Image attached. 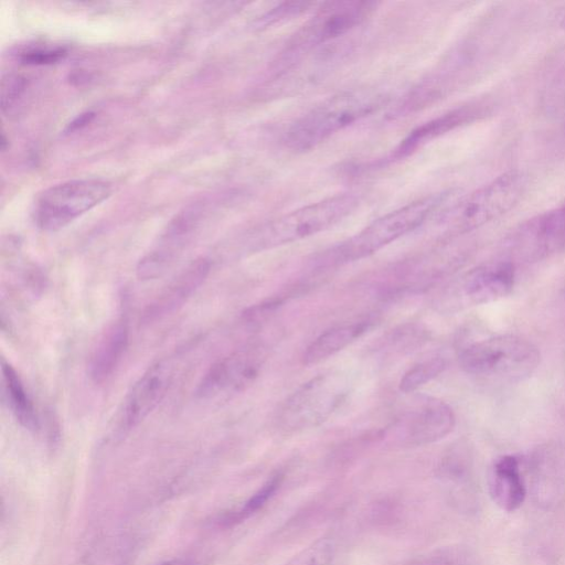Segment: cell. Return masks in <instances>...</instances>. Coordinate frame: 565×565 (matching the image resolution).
<instances>
[{"label":"cell","mask_w":565,"mask_h":565,"mask_svg":"<svg viewBox=\"0 0 565 565\" xmlns=\"http://www.w3.org/2000/svg\"><path fill=\"white\" fill-rule=\"evenodd\" d=\"M384 99L382 94L371 88L339 93L297 119L287 130L284 143L296 152L308 151L375 111Z\"/></svg>","instance_id":"1"},{"label":"cell","mask_w":565,"mask_h":565,"mask_svg":"<svg viewBox=\"0 0 565 565\" xmlns=\"http://www.w3.org/2000/svg\"><path fill=\"white\" fill-rule=\"evenodd\" d=\"M446 194H433L374 220L359 233L326 250L319 267H333L369 257L397 238L420 226L446 200Z\"/></svg>","instance_id":"2"},{"label":"cell","mask_w":565,"mask_h":565,"mask_svg":"<svg viewBox=\"0 0 565 565\" xmlns=\"http://www.w3.org/2000/svg\"><path fill=\"white\" fill-rule=\"evenodd\" d=\"M540 359V351L531 341L514 334L472 342L458 354L466 373L491 383L521 382L534 373Z\"/></svg>","instance_id":"3"},{"label":"cell","mask_w":565,"mask_h":565,"mask_svg":"<svg viewBox=\"0 0 565 565\" xmlns=\"http://www.w3.org/2000/svg\"><path fill=\"white\" fill-rule=\"evenodd\" d=\"M359 202L356 194L342 193L282 214L255 230L249 246L263 250L315 235L347 217Z\"/></svg>","instance_id":"4"},{"label":"cell","mask_w":565,"mask_h":565,"mask_svg":"<svg viewBox=\"0 0 565 565\" xmlns=\"http://www.w3.org/2000/svg\"><path fill=\"white\" fill-rule=\"evenodd\" d=\"M524 175L508 171L444 211L439 224L449 234L477 230L510 211L522 198Z\"/></svg>","instance_id":"5"},{"label":"cell","mask_w":565,"mask_h":565,"mask_svg":"<svg viewBox=\"0 0 565 565\" xmlns=\"http://www.w3.org/2000/svg\"><path fill=\"white\" fill-rule=\"evenodd\" d=\"M347 379L340 373L319 374L299 386L284 403L278 424L286 430H299L326 422L344 402Z\"/></svg>","instance_id":"6"},{"label":"cell","mask_w":565,"mask_h":565,"mask_svg":"<svg viewBox=\"0 0 565 565\" xmlns=\"http://www.w3.org/2000/svg\"><path fill=\"white\" fill-rule=\"evenodd\" d=\"M111 191V184L99 179H81L55 184L43 191L36 200V225L43 231H58L102 203Z\"/></svg>","instance_id":"7"},{"label":"cell","mask_w":565,"mask_h":565,"mask_svg":"<svg viewBox=\"0 0 565 565\" xmlns=\"http://www.w3.org/2000/svg\"><path fill=\"white\" fill-rule=\"evenodd\" d=\"M456 424L451 407L431 396L416 397L382 431L380 437L401 447H418L448 436Z\"/></svg>","instance_id":"8"},{"label":"cell","mask_w":565,"mask_h":565,"mask_svg":"<svg viewBox=\"0 0 565 565\" xmlns=\"http://www.w3.org/2000/svg\"><path fill=\"white\" fill-rule=\"evenodd\" d=\"M515 282V267L510 260H495L475 267L450 281L436 306L443 311L490 303L508 296Z\"/></svg>","instance_id":"9"},{"label":"cell","mask_w":565,"mask_h":565,"mask_svg":"<svg viewBox=\"0 0 565 565\" xmlns=\"http://www.w3.org/2000/svg\"><path fill=\"white\" fill-rule=\"evenodd\" d=\"M511 263H536L565 248V203L543 212L515 228L505 239Z\"/></svg>","instance_id":"10"},{"label":"cell","mask_w":565,"mask_h":565,"mask_svg":"<svg viewBox=\"0 0 565 565\" xmlns=\"http://www.w3.org/2000/svg\"><path fill=\"white\" fill-rule=\"evenodd\" d=\"M370 1H332L321 9L294 35L286 54L292 56L303 50L338 38L367 18L375 8Z\"/></svg>","instance_id":"11"},{"label":"cell","mask_w":565,"mask_h":565,"mask_svg":"<svg viewBox=\"0 0 565 565\" xmlns=\"http://www.w3.org/2000/svg\"><path fill=\"white\" fill-rule=\"evenodd\" d=\"M265 356L264 349L254 344L220 359L203 375L196 395L214 399L243 391L257 377Z\"/></svg>","instance_id":"12"},{"label":"cell","mask_w":565,"mask_h":565,"mask_svg":"<svg viewBox=\"0 0 565 565\" xmlns=\"http://www.w3.org/2000/svg\"><path fill=\"white\" fill-rule=\"evenodd\" d=\"M173 379V365L168 360L152 364L132 385L121 411V427L140 424L162 401Z\"/></svg>","instance_id":"13"},{"label":"cell","mask_w":565,"mask_h":565,"mask_svg":"<svg viewBox=\"0 0 565 565\" xmlns=\"http://www.w3.org/2000/svg\"><path fill=\"white\" fill-rule=\"evenodd\" d=\"M200 210L186 209L179 213L167 226L159 244L142 257L136 268L141 280L162 276L173 264L199 222Z\"/></svg>","instance_id":"14"},{"label":"cell","mask_w":565,"mask_h":565,"mask_svg":"<svg viewBox=\"0 0 565 565\" xmlns=\"http://www.w3.org/2000/svg\"><path fill=\"white\" fill-rule=\"evenodd\" d=\"M210 267V262L203 257L190 263L146 307L140 321L150 324L177 311L205 281Z\"/></svg>","instance_id":"15"},{"label":"cell","mask_w":565,"mask_h":565,"mask_svg":"<svg viewBox=\"0 0 565 565\" xmlns=\"http://www.w3.org/2000/svg\"><path fill=\"white\" fill-rule=\"evenodd\" d=\"M488 487L492 501L500 509L507 512L518 510L526 497L519 459L512 455L498 458L490 470Z\"/></svg>","instance_id":"16"},{"label":"cell","mask_w":565,"mask_h":565,"mask_svg":"<svg viewBox=\"0 0 565 565\" xmlns=\"http://www.w3.org/2000/svg\"><path fill=\"white\" fill-rule=\"evenodd\" d=\"M129 341V328L120 318L103 333L89 359L88 373L96 383L107 380L121 361Z\"/></svg>","instance_id":"17"},{"label":"cell","mask_w":565,"mask_h":565,"mask_svg":"<svg viewBox=\"0 0 565 565\" xmlns=\"http://www.w3.org/2000/svg\"><path fill=\"white\" fill-rule=\"evenodd\" d=\"M371 323V320H362L326 330L307 347L302 363L312 365L332 356L364 334Z\"/></svg>","instance_id":"18"},{"label":"cell","mask_w":565,"mask_h":565,"mask_svg":"<svg viewBox=\"0 0 565 565\" xmlns=\"http://www.w3.org/2000/svg\"><path fill=\"white\" fill-rule=\"evenodd\" d=\"M479 114L478 108L467 106L431 119L414 129L397 147L395 156L408 154L425 142L471 121Z\"/></svg>","instance_id":"19"},{"label":"cell","mask_w":565,"mask_h":565,"mask_svg":"<svg viewBox=\"0 0 565 565\" xmlns=\"http://www.w3.org/2000/svg\"><path fill=\"white\" fill-rule=\"evenodd\" d=\"M1 372L9 408L21 426L29 430H35L39 427L36 411L19 374L3 360Z\"/></svg>","instance_id":"20"},{"label":"cell","mask_w":565,"mask_h":565,"mask_svg":"<svg viewBox=\"0 0 565 565\" xmlns=\"http://www.w3.org/2000/svg\"><path fill=\"white\" fill-rule=\"evenodd\" d=\"M284 480L281 472L274 473L238 509L227 513L222 522L225 525L237 524L262 510L275 495Z\"/></svg>","instance_id":"21"},{"label":"cell","mask_w":565,"mask_h":565,"mask_svg":"<svg viewBox=\"0 0 565 565\" xmlns=\"http://www.w3.org/2000/svg\"><path fill=\"white\" fill-rule=\"evenodd\" d=\"M402 565H475L472 552L462 545L439 547Z\"/></svg>","instance_id":"22"},{"label":"cell","mask_w":565,"mask_h":565,"mask_svg":"<svg viewBox=\"0 0 565 565\" xmlns=\"http://www.w3.org/2000/svg\"><path fill=\"white\" fill-rule=\"evenodd\" d=\"M446 369V361L440 356H433L415 364L401 379L398 388L403 393H412L430 382Z\"/></svg>","instance_id":"23"},{"label":"cell","mask_w":565,"mask_h":565,"mask_svg":"<svg viewBox=\"0 0 565 565\" xmlns=\"http://www.w3.org/2000/svg\"><path fill=\"white\" fill-rule=\"evenodd\" d=\"M439 478L445 484L456 489L455 492H463L462 489L469 484L468 460L459 449L448 452L438 468Z\"/></svg>","instance_id":"24"},{"label":"cell","mask_w":565,"mask_h":565,"mask_svg":"<svg viewBox=\"0 0 565 565\" xmlns=\"http://www.w3.org/2000/svg\"><path fill=\"white\" fill-rule=\"evenodd\" d=\"M335 544L329 537H321L302 548L284 565H331Z\"/></svg>","instance_id":"25"},{"label":"cell","mask_w":565,"mask_h":565,"mask_svg":"<svg viewBox=\"0 0 565 565\" xmlns=\"http://www.w3.org/2000/svg\"><path fill=\"white\" fill-rule=\"evenodd\" d=\"M313 4L315 3L307 1L284 2L274 8L273 10L268 11L264 15L259 17L255 21V25L257 28H265L273 23H277L281 20H285L286 18L288 19L294 15H299L306 12Z\"/></svg>","instance_id":"26"},{"label":"cell","mask_w":565,"mask_h":565,"mask_svg":"<svg viewBox=\"0 0 565 565\" xmlns=\"http://www.w3.org/2000/svg\"><path fill=\"white\" fill-rule=\"evenodd\" d=\"M26 90V81L21 76H11L2 84L1 106L7 114H12L21 105Z\"/></svg>","instance_id":"27"},{"label":"cell","mask_w":565,"mask_h":565,"mask_svg":"<svg viewBox=\"0 0 565 565\" xmlns=\"http://www.w3.org/2000/svg\"><path fill=\"white\" fill-rule=\"evenodd\" d=\"M66 55L63 47H36L21 53L20 60L29 65H47L58 62Z\"/></svg>","instance_id":"28"},{"label":"cell","mask_w":565,"mask_h":565,"mask_svg":"<svg viewBox=\"0 0 565 565\" xmlns=\"http://www.w3.org/2000/svg\"><path fill=\"white\" fill-rule=\"evenodd\" d=\"M280 298L267 299L254 305L243 312V320L248 324H259L266 321L281 306Z\"/></svg>","instance_id":"29"},{"label":"cell","mask_w":565,"mask_h":565,"mask_svg":"<svg viewBox=\"0 0 565 565\" xmlns=\"http://www.w3.org/2000/svg\"><path fill=\"white\" fill-rule=\"evenodd\" d=\"M94 116H95V113H93V111H86V113L78 115L76 118H74L67 125V127L65 128V132L71 134L73 131L82 129L83 127H85L87 124H89L92 121Z\"/></svg>","instance_id":"30"},{"label":"cell","mask_w":565,"mask_h":565,"mask_svg":"<svg viewBox=\"0 0 565 565\" xmlns=\"http://www.w3.org/2000/svg\"><path fill=\"white\" fill-rule=\"evenodd\" d=\"M159 565H195V564L188 559L178 558V559H171V561L163 562Z\"/></svg>","instance_id":"31"},{"label":"cell","mask_w":565,"mask_h":565,"mask_svg":"<svg viewBox=\"0 0 565 565\" xmlns=\"http://www.w3.org/2000/svg\"><path fill=\"white\" fill-rule=\"evenodd\" d=\"M561 25H562L563 29H565V15H564V18H563V20L561 22Z\"/></svg>","instance_id":"32"}]
</instances>
